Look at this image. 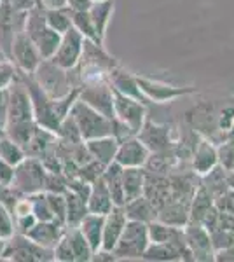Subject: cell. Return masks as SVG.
<instances>
[{
    "mask_svg": "<svg viewBox=\"0 0 234 262\" xmlns=\"http://www.w3.org/2000/svg\"><path fill=\"white\" fill-rule=\"evenodd\" d=\"M32 40L35 42L42 60H51V58L54 56V53H56L59 42H61V33H58L56 30H53V28L46 27L44 30L40 33H37Z\"/></svg>",
    "mask_w": 234,
    "mask_h": 262,
    "instance_id": "cell-31",
    "label": "cell"
},
{
    "mask_svg": "<svg viewBox=\"0 0 234 262\" xmlns=\"http://www.w3.org/2000/svg\"><path fill=\"white\" fill-rule=\"evenodd\" d=\"M185 243L194 260H215V248L211 245L210 232L199 222H187L184 226Z\"/></svg>",
    "mask_w": 234,
    "mask_h": 262,
    "instance_id": "cell-11",
    "label": "cell"
},
{
    "mask_svg": "<svg viewBox=\"0 0 234 262\" xmlns=\"http://www.w3.org/2000/svg\"><path fill=\"white\" fill-rule=\"evenodd\" d=\"M44 9H59L67 6V0H39Z\"/></svg>",
    "mask_w": 234,
    "mask_h": 262,
    "instance_id": "cell-51",
    "label": "cell"
},
{
    "mask_svg": "<svg viewBox=\"0 0 234 262\" xmlns=\"http://www.w3.org/2000/svg\"><path fill=\"white\" fill-rule=\"evenodd\" d=\"M25 21H27V12L14 11L6 0H2L0 6V48L9 56L11 44L14 37L19 32H25Z\"/></svg>",
    "mask_w": 234,
    "mask_h": 262,
    "instance_id": "cell-13",
    "label": "cell"
},
{
    "mask_svg": "<svg viewBox=\"0 0 234 262\" xmlns=\"http://www.w3.org/2000/svg\"><path fill=\"white\" fill-rule=\"evenodd\" d=\"M2 135H4V129H2V128H0V137H2Z\"/></svg>",
    "mask_w": 234,
    "mask_h": 262,
    "instance_id": "cell-53",
    "label": "cell"
},
{
    "mask_svg": "<svg viewBox=\"0 0 234 262\" xmlns=\"http://www.w3.org/2000/svg\"><path fill=\"white\" fill-rule=\"evenodd\" d=\"M65 229H67L65 224L58 221H48V222L37 221L35 226L27 232V236L30 239H33L37 245H40V247L53 250L56 247V243L61 239V236L65 234Z\"/></svg>",
    "mask_w": 234,
    "mask_h": 262,
    "instance_id": "cell-18",
    "label": "cell"
},
{
    "mask_svg": "<svg viewBox=\"0 0 234 262\" xmlns=\"http://www.w3.org/2000/svg\"><path fill=\"white\" fill-rule=\"evenodd\" d=\"M137 82L140 86V91L143 93V96L148 101H154V103H168L173 101L180 96L193 95L196 91L194 88H180V86H172V84H166L161 81H152L147 77H137Z\"/></svg>",
    "mask_w": 234,
    "mask_h": 262,
    "instance_id": "cell-14",
    "label": "cell"
},
{
    "mask_svg": "<svg viewBox=\"0 0 234 262\" xmlns=\"http://www.w3.org/2000/svg\"><path fill=\"white\" fill-rule=\"evenodd\" d=\"M0 158L6 163H9L11 166H16V164H19L27 158V154H25V149L19 143H16L12 138H9L4 133L0 137Z\"/></svg>",
    "mask_w": 234,
    "mask_h": 262,
    "instance_id": "cell-34",
    "label": "cell"
},
{
    "mask_svg": "<svg viewBox=\"0 0 234 262\" xmlns=\"http://www.w3.org/2000/svg\"><path fill=\"white\" fill-rule=\"evenodd\" d=\"M103 170H105L103 164L98 163L96 159H91V161H88L86 164H82V166L79 168L77 177L80 180L88 182V184H93V182L98 180L101 175H103Z\"/></svg>",
    "mask_w": 234,
    "mask_h": 262,
    "instance_id": "cell-38",
    "label": "cell"
},
{
    "mask_svg": "<svg viewBox=\"0 0 234 262\" xmlns=\"http://www.w3.org/2000/svg\"><path fill=\"white\" fill-rule=\"evenodd\" d=\"M232 126H234V107L229 105V107H225L217 116V128H219V131L225 133V137H229V131L232 129Z\"/></svg>",
    "mask_w": 234,
    "mask_h": 262,
    "instance_id": "cell-43",
    "label": "cell"
},
{
    "mask_svg": "<svg viewBox=\"0 0 234 262\" xmlns=\"http://www.w3.org/2000/svg\"><path fill=\"white\" fill-rule=\"evenodd\" d=\"M127 222L124 206H114L110 212L105 215L103 222V238H101V248L103 250H114L117 239L121 238L122 229Z\"/></svg>",
    "mask_w": 234,
    "mask_h": 262,
    "instance_id": "cell-17",
    "label": "cell"
},
{
    "mask_svg": "<svg viewBox=\"0 0 234 262\" xmlns=\"http://www.w3.org/2000/svg\"><path fill=\"white\" fill-rule=\"evenodd\" d=\"M14 232H16L14 217H12L11 210L4 203H0V238L7 242L9 238H12Z\"/></svg>",
    "mask_w": 234,
    "mask_h": 262,
    "instance_id": "cell-40",
    "label": "cell"
},
{
    "mask_svg": "<svg viewBox=\"0 0 234 262\" xmlns=\"http://www.w3.org/2000/svg\"><path fill=\"white\" fill-rule=\"evenodd\" d=\"M72 27L77 30L84 39L88 40H93V42H98V44H103V40L100 39L98 35L96 28H95V23H93V18L89 14V11H84V12H72Z\"/></svg>",
    "mask_w": 234,
    "mask_h": 262,
    "instance_id": "cell-32",
    "label": "cell"
},
{
    "mask_svg": "<svg viewBox=\"0 0 234 262\" xmlns=\"http://www.w3.org/2000/svg\"><path fill=\"white\" fill-rule=\"evenodd\" d=\"M33 77V81L40 86V90L49 96V98H63L69 93L77 90L79 81L75 75L74 69L65 70L59 65H56L53 60H42L39 67L35 69L33 74H30Z\"/></svg>",
    "mask_w": 234,
    "mask_h": 262,
    "instance_id": "cell-1",
    "label": "cell"
},
{
    "mask_svg": "<svg viewBox=\"0 0 234 262\" xmlns=\"http://www.w3.org/2000/svg\"><path fill=\"white\" fill-rule=\"evenodd\" d=\"M35 224H37V219L33 213H28V215H23V217L14 219V227H16V232H18V234H27V232L32 229Z\"/></svg>",
    "mask_w": 234,
    "mask_h": 262,
    "instance_id": "cell-44",
    "label": "cell"
},
{
    "mask_svg": "<svg viewBox=\"0 0 234 262\" xmlns=\"http://www.w3.org/2000/svg\"><path fill=\"white\" fill-rule=\"evenodd\" d=\"M124 212L127 221H137V222H152L157 219V210L145 196H138L135 200L124 203Z\"/></svg>",
    "mask_w": 234,
    "mask_h": 262,
    "instance_id": "cell-27",
    "label": "cell"
},
{
    "mask_svg": "<svg viewBox=\"0 0 234 262\" xmlns=\"http://www.w3.org/2000/svg\"><path fill=\"white\" fill-rule=\"evenodd\" d=\"M145 189L143 196L147 198L156 210L166 205L172 196V185H169V175H159V173H148L145 171Z\"/></svg>",
    "mask_w": 234,
    "mask_h": 262,
    "instance_id": "cell-19",
    "label": "cell"
},
{
    "mask_svg": "<svg viewBox=\"0 0 234 262\" xmlns=\"http://www.w3.org/2000/svg\"><path fill=\"white\" fill-rule=\"evenodd\" d=\"M114 116L137 135L147 121V107L142 101L114 90Z\"/></svg>",
    "mask_w": 234,
    "mask_h": 262,
    "instance_id": "cell-8",
    "label": "cell"
},
{
    "mask_svg": "<svg viewBox=\"0 0 234 262\" xmlns=\"http://www.w3.org/2000/svg\"><path fill=\"white\" fill-rule=\"evenodd\" d=\"M148 243H151V239H148L147 224L137 222V221H127L124 229H122L121 238L117 239L112 252L117 260L142 259Z\"/></svg>",
    "mask_w": 234,
    "mask_h": 262,
    "instance_id": "cell-4",
    "label": "cell"
},
{
    "mask_svg": "<svg viewBox=\"0 0 234 262\" xmlns=\"http://www.w3.org/2000/svg\"><path fill=\"white\" fill-rule=\"evenodd\" d=\"M103 179L105 185H107L112 201L116 206H124V191H122V166L119 163H110L105 166L103 170Z\"/></svg>",
    "mask_w": 234,
    "mask_h": 262,
    "instance_id": "cell-26",
    "label": "cell"
},
{
    "mask_svg": "<svg viewBox=\"0 0 234 262\" xmlns=\"http://www.w3.org/2000/svg\"><path fill=\"white\" fill-rule=\"evenodd\" d=\"M0 259L18 262H49L54 260V252L51 248H44L37 245L27 234L14 232L12 238L6 242V248H4Z\"/></svg>",
    "mask_w": 234,
    "mask_h": 262,
    "instance_id": "cell-5",
    "label": "cell"
},
{
    "mask_svg": "<svg viewBox=\"0 0 234 262\" xmlns=\"http://www.w3.org/2000/svg\"><path fill=\"white\" fill-rule=\"evenodd\" d=\"M7 58L23 74H33L37 67H39V63L42 61V56L39 49H37L35 42L27 35V32H19L14 37Z\"/></svg>",
    "mask_w": 234,
    "mask_h": 262,
    "instance_id": "cell-7",
    "label": "cell"
},
{
    "mask_svg": "<svg viewBox=\"0 0 234 262\" xmlns=\"http://www.w3.org/2000/svg\"><path fill=\"white\" fill-rule=\"evenodd\" d=\"M18 77V69L9 58L0 61V90H7Z\"/></svg>",
    "mask_w": 234,
    "mask_h": 262,
    "instance_id": "cell-41",
    "label": "cell"
},
{
    "mask_svg": "<svg viewBox=\"0 0 234 262\" xmlns=\"http://www.w3.org/2000/svg\"><path fill=\"white\" fill-rule=\"evenodd\" d=\"M67 227V226H65ZM65 234L70 242L72 252H74V260L75 262H89L93 259V248L88 243V239L84 238V234L80 232L79 227H67Z\"/></svg>",
    "mask_w": 234,
    "mask_h": 262,
    "instance_id": "cell-30",
    "label": "cell"
},
{
    "mask_svg": "<svg viewBox=\"0 0 234 262\" xmlns=\"http://www.w3.org/2000/svg\"><path fill=\"white\" fill-rule=\"evenodd\" d=\"M145 168L131 166L122 168V191H124V203L143 196L145 189Z\"/></svg>",
    "mask_w": 234,
    "mask_h": 262,
    "instance_id": "cell-23",
    "label": "cell"
},
{
    "mask_svg": "<svg viewBox=\"0 0 234 262\" xmlns=\"http://www.w3.org/2000/svg\"><path fill=\"white\" fill-rule=\"evenodd\" d=\"M12 177H14V166L0 158V185H11Z\"/></svg>",
    "mask_w": 234,
    "mask_h": 262,
    "instance_id": "cell-45",
    "label": "cell"
},
{
    "mask_svg": "<svg viewBox=\"0 0 234 262\" xmlns=\"http://www.w3.org/2000/svg\"><path fill=\"white\" fill-rule=\"evenodd\" d=\"M215 206V198L211 194L210 189L206 185H203L199 182L198 189H196L193 200H190V208H189V222H199L201 224L203 217L210 212Z\"/></svg>",
    "mask_w": 234,
    "mask_h": 262,
    "instance_id": "cell-24",
    "label": "cell"
},
{
    "mask_svg": "<svg viewBox=\"0 0 234 262\" xmlns=\"http://www.w3.org/2000/svg\"><path fill=\"white\" fill-rule=\"evenodd\" d=\"M7 124V90H0V128Z\"/></svg>",
    "mask_w": 234,
    "mask_h": 262,
    "instance_id": "cell-48",
    "label": "cell"
},
{
    "mask_svg": "<svg viewBox=\"0 0 234 262\" xmlns=\"http://www.w3.org/2000/svg\"><path fill=\"white\" fill-rule=\"evenodd\" d=\"M79 100L88 103L95 111L101 112L109 119H114V88L109 81H98L80 86Z\"/></svg>",
    "mask_w": 234,
    "mask_h": 262,
    "instance_id": "cell-10",
    "label": "cell"
},
{
    "mask_svg": "<svg viewBox=\"0 0 234 262\" xmlns=\"http://www.w3.org/2000/svg\"><path fill=\"white\" fill-rule=\"evenodd\" d=\"M88 212L89 213H98V215H107L110 210L114 208V201L110 196L107 185H105L103 179H98L91 184L89 189V196H88Z\"/></svg>",
    "mask_w": 234,
    "mask_h": 262,
    "instance_id": "cell-21",
    "label": "cell"
},
{
    "mask_svg": "<svg viewBox=\"0 0 234 262\" xmlns=\"http://www.w3.org/2000/svg\"><path fill=\"white\" fill-rule=\"evenodd\" d=\"M67 198V221L65 226L67 227H77L80 221L89 213L88 212V203L86 198L79 196L77 192L74 191H67L65 192Z\"/></svg>",
    "mask_w": 234,
    "mask_h": 262,
    "instance_id": "cell-28",
    "label": "cell"
},
{
    "mask_svg": "<svg viewBox=\"0 0 234 262\" xmlns=\"http://www.w3.org/2000/svg\"><path fill=\"white\" fill-rule=\"evenodd\" d=\"M48 194V200L51 205V210L54 213V219L58 222L65 224L67 221V198L61 192H46Z\"/></svg>",
    "mask_w": 234,
    "mask_h": 262,
    "instance_id": "cell-39",
    "label": "cell"
},
{
    "mask_svg": "<svg viewBox=\"0 0 234 262\" xmlns=\"http://www.w3.org/2000/svg\"><path fill=\"white\" fill-rule=\"evenodd\" d=\"M109 82L110 86L116 91L122 93L126 96H131V98L142 101V103H148V100L143 96V93L140 91V86L137 82V75H131L130 72L122 70L121 67H114L112 70L109 72Z\"/></svg>",
    "mask_w": 234,
    "mask_h": 262,
    "instance_id": "cell-20",
    "label": "cell"
},
{
    "mask_svg": "<svg viewBox=\"0 0 234 262\" xmlns=\"http://www.w3.org/2000/svg\"><path fill=\"white\" fill-rule=\"evenodd\" d=\"M217 154H219V164L225 168L227 171L234 170V140L232 138H225V140L217 147Z\"/></svg>",
    "mask_w": 234,
    "mask_h": 262,
    "instance_id": "cell-37",
    "label": "cell"
},
{
    "mask_svg": "<svg viewBox=\"0 0 234 262\" xmlns=\"http://www.w3.org/2000/svg\"><path fill=\"white\" fill-rule=\"evenodd\" d=\"M114 12V0H95L89 9V14L93 18V23H95V28L100 35V39H105V32H107L109 21L112 18Z\"/></svg>",
    "mask_w": 234,
    "mask_h": 262,
    "instance_id": "cell-29",
    "label": "cell"
},
{
    "mask_svg": "<svg viewBox=\"0 0 234 262\" xmlns=\"http://www.w3.org/2000/svg\"><path fill=\"white\" fill-rule=\"evenodd\" d=\"M86 147L91 154L93 159H96L98 163H101L103 166L114 163L116 159V152L119 147V142L114 135H107V137L93 138V140L86 142Z\"/></svg>",
    "mask_w": 234,
    "mask_h": 262,
    "instance_id": "cell-22",
    "label": "cell"
},
{
    "mask_svg": "<svg viewBox=\"0 0 234 262\" xmlns=\"http://www.w3.org/2000/svg\"><path fill=\"white\" fill-rule=\"evenodd\" d=\"M219 164V154H217V147L214 142L208 140L206 137L199 135L198 142H196L193 158H190V170L198 177L206 175Z\"/></svg>",
    "mask_w": 234,
    "mask_h": 262,
    "instance_id": "cell-16",
    "label": "cell"
},
{
    "mask_svg": "<svg viewBox=\"0 0 234 262\" xmlns=\"http://www.w3.org/2000/svg\"><path fill=\"white\" fill-rule=\"evenodd\" d=\"M215 260L217 262H234V245L227 248H222V250L215 252Z\"/></svg>",
    "mask_w": 234,
    "mask_h": 262,
    "instance_id": "cell-49",
    "label": "cell"
},
{
    "mask_svg": "<svg viewBox=\"0 0 234 262\" xmlns=\"http://www.w3.org/2000/svg\"><path fill=\"white\" fill-rule=\"evenodd\" d=\"M151 158V150L145 147L137 135L130 138H124V140L119 142L117 152H116V159L114 161L121 164L122 168H131V166H140L143 168L145 163Z\"/></svg>",
    "mask_w": 234,
    "mask_h": 262,
    "instance_id": "cell-15",
    "label": "cell"
},
{
    "mask_svg": "<svg viewBox=\"0 0 234 262\" xmlns=\"http://www.w3.org/2000/svg\"><path fill=\"white\" fill-rule=\"evenodd\" d=\"M28 198H30V201H32V213L35 215L37 221H40V222L56 221V219H54L53 210H51V205H49V200H48V194H46V191L30 194Z\"/></svg>",
    "mask_w": 234,
    "mask_h": 262,
    "instance_id": "cell-35",
    "label": "cell"
},
{
    "mask_svg": "<svg viewBox=\"0 0 234 262\" xmlns=\"http://www.w3.org/2000/svg\"><path fill=\"white\" fill-rule=\"evenodd\" d=\"M70 116L77 122V128L84 142L112 135V119H109L101 112L89 107L82 100L77 98L74 101V105L70 108Z\"/></svg>",
    "mask_w": 234,
    "mask_h": 262,
    "instance_id": "cell-2",
    "label": "cell"
},
{
    "mask_svg": "<svg viewBox=\"0 0 234 262\" xmlns=\"http://www.w3.org/2000/svg\"><path fill=\"white\" fill-rule=\"evenodd\" d=\"M173 129L164 124L145 121L142 129L137 133V137L145 143V147L151 150V154H172L175 152L177 140L172 137Z\"/></svg>",
    "mask_w": 234,
    "mask_h": 262,
    "instance_id": "cell-9",
    "label": "cell"
},
{
    "mask_svg": "<svg viewBox=\"0 0 234 262\" xmlns=\"http://www.w3.org/2000/svg\"><path fill=\"white\" fill-rule=\"evenodd\" d=\"M0 6H2V0H0Z\"/></svg>",
    "mask_w": 234,
    "mask_h": 262,
    "instance_id": "cell-54",
    "label": "cell"
},
{
    "mask_svg": "<svg viewBox=\"0 0 234 262\" xmlns=\"http://www.w3.org/2000/svg\"><path fill=\"white\" fill-rule=\"evenodd\" d=\"M54 252V260H59V262H75L74 260V252H72V247H70V242L67 238V234L61 236V239L56 243V247L53 248Z\"/></svg>",
    "mask_w": 234,
    "mask_h": 262,
    "instance_id": "cell-42",
    "label": "cell"
},
{
    "mask_svg": "<svg viewBox=\"0 0 234 262\" xmlns=\"http://www.w3.org/2000/svg\"><path fill=\"white\" fill-rule=\"evenodd\" d=\"M82 48L84 37L72 27L69 32H65L61 35V42H59L56 53H54V56L51 60L61 67V69L72 70L79 65L80 56H82Z\"/></svg>",
    "mask_w": 234,
    "mask_h": 262,
    "instance_id": "cell-12",
    "label": "cell"
},
{
    "mask_svg": "<svg viewBox=\"0 0 234 262\" xmlns=\"http://www.w3.org/2000/svg\"><path fill=\"white\" fill-rule=\"evenodd\" d=\"M91 260H98V262H101V260H105V262H114V260H117L116 259V255H114V252H110V250H103V248H98V250L93 253V259Z\"/></svg>",
    "mask_w": 234,
    "mask_h": 262,
    "instance_id": "cell-50",
    "label": "cell"
},
{
    "mask_svg": "<svg viewBox=\"0 0 234 262\" xmlns=\"http://www.w3.org/2000/svg\"><path fill=\"white\" fill-rule=\"evenodd\" d=\"M95 0H67V7L72 11V12H84V11H89L93 6Z\"/></svg>",
    "mask_w": 234,
    "mask_h": 262,
    "instance_id": "cell-47",
    "label": "cell"
},
{
    "mask_svg": "<svg viewBox=\"0 0 234 262\" xmlns=\"http://www.w3.org/2000/svg\"><path fill=\"white\" fill-rule=\"evenodd\" d=\"M4 60H7V56H6V53L2 51V48H0V61H4Z\"/></svg>",
    "mask_w": 234,
    "mask_h": 262,
    "instance_id": "cell-52",
    "label": "cell"
},
{
    "mask_svg": "<svg viewBox=\"0 0 234 262\" xmlns=\"http://www.w3.org/2000/svg\"><path fill=\"white\" fill-rule=\"evenodd\" d=\"M56 137H58V140L63 142V143H80V142H84L82 137H80V131L77 128V122L74 121V117H72L70 114L61 121V124H59V128L56 131Z\"/></svg>",
    "mask_w": 234,
    "mask_h": 262,
    "instance_id": "cell-36",
    "label": "cell"
},
{
    "mask_svg": "<svg viewBox=\"0 0 234 262\" xmlns=\"http://www.w3.org/2000/svg\"><path fill=\"white\" fill-rule=\"evenodd\" d=\"M6 2L9 4L14 11H19V12H28L35 6H40L39 0H6Z\"/></svg>",
    "mask_w": 234,
    "mask_h": 262,
    "instance_id": "cell-46",
    "label": "cell"
},
{
    "mask_svg": "<svg viewBox=\"0 0 234 262\" xmlns=\"http://www.w3.org/2000/svg\"><path fill=\"white\" fill-rule=\"evenodd\" d=\"M103 222H105V215L88 213L77 226L80 229V232L84 234V238L88 239V243L91 245L93 252H96L98 248H101V238H103Z\"/></svg>",
    "mask_w": 234,
    "mask_h": 262,
    "instance_id": "cell-25",
    "label": "cell"
},
{
    "mask_svg": "<svg viewBox=\"0 0 234 262\" xmlns=\"http://www.w3.org/2000/svg\"><path fill=\"white\" fill-rule=\"evenodd\" d=\"M46 23L49 28L63 35L72 28V11L67 6L59 9H46Z\"/></svg>",
    "mask_w": 234,
    "mask_h": 262,
    "instance_id": "cell-33",
    "label": "cell"
},
{
    "mask_svg": "<svg viewBox=\"0 0 234 262\" xmlns=\"http://www.w3.org/2000/svg\"><path fill=\"white\" fill-rule=\"evenodd\" d=\"M33 121L35 117H33L32 98L27 84L23 82L18 72L16 81L7 88V124H23Z\"/></svg>",
    "mask_w": 234,
    "mask_h": 262,
    "instance_id": "cell-6",
    "label": "cell"
},
{
    "mask_svg": "<svg viewBox=\"0 0 234 262\" xmlns=\"http://www.w3.org/2000/svg\"><path fill=\"white\" fill-rule=\"evenodd\" d=\"M46 175H48V170H46L40 159L27 156L23 161L14 166V177H12L11 187L19 196H30V194L40 192L46 187Z\"/></svg>",
    "mask_w": 234,
    "mask_h": 262,
    "instance_id": "cell-3",
    "label": "cell"
}]
</instances>
